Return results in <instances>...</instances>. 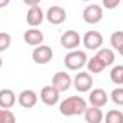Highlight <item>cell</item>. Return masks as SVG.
I'll use <instances>...</instances> for the list:
<instances>
[{
	"instance_id": "obj_1",
	"label": "cell",
	"mask_w": 123,
	"mask_h": 123,
	"mask_svg": "<svg viewBox=\"0 0 123 123\" xmlns=\"http://www.w3.org/2000/svg\"><path fill=\"white\" fill-rule=\"evenodd\" d=\"M87 109V105L83 97L80 96H70L62 100L59 110L63 116H80Z\"/></svg>"
},
{
	"instance_id": "obj_2",
	"label": "cell",
	"mask_w": 123,
	"mask_h": 123,
	"mask_svg": "<svg viewBox=\"0 0 123 123\" xmlns=\"http://www.w3.org/2000/svg\"><path fill=\"white\" fill-rule=\"evenodd\" d=\"M87 55L83 50H72L64 56V66L69 70H80L85 67V64L87 63Z\"/></svg>"
},
{
	"instance_id": "obj_3",
	"label": "cell",
	"mask_w": 123,
	"mask_h": 123,
	"mask_svg": "<svg viewBox=\"0 0 123 123\" xmlns=\"http://www.w3.org/2000/svg\"><path fill=\"white\" fill-rule=\"evenodd\" d=\"M31 59L37 64H47L53 59V50L50 46H46V44L36 46L31 53Z\"/></svg>"
},
{
	"instance_id": "obj_4",
	"label": "cell",
	"mask_w": 123,
	"mask_h": 123,
	"mask_svg": "<svg viewBox=\"0 0 123 123\" xmlns=\"http://www.w3.org/2000/svg\"><path fill=\"white\" fill-rule=\"evenodd\" d=\"M82 43L85 44L87 50H97L103 44V36L97 30H89L82 37Z\"/></svg>"
},
{
	"instance_id": "obj_5",
	"label": "cell",
	"mask_w": 123,
	"mask_h": 123,
	"mask_svg": "<svg viewBox=\"0 0 123 123\" xmlns=\"http://www.w3.org/2000/svg\"><path fill=\"white\" fill-rule=\"evenodd\" d=\"M73 86L77 92L80 93H86L89 90H92L93 87V77L90 73H86V72H80L74 76L73 79Z\"/></svg>"
},
{
	"instance_id": "obj_6",
	"label": "cell",
	"mask_w": 123,
	"mask_h": 123,
	"mask_svg": "<svg viewBox=\"0 0 123 123\" xmlns=\"http://www.w3.org/2000/svg\"><path fill=\"white\" fill-rule=\"evenodd\" d=\"M80 43H82V37L76 30H66L60 37V44L67 50L77 49Z\"/></svg>"
},
{
	"instance_id": "obj_7",
	"label": "cell",
	"mask_w": 123,
	"mask_h": 123,
	"mask_svg": "<svg viewBox=\"0 0 123 123\" xmlns=\"http://www.w3.org/2000/svg\"><path fill=\"white\" fill-rule=\"evenodd\" d=\"M40 100L46 105V106H55L59 103L60 100V92L57 89H55L52 85L44 86L40 90Z\"/></svg>"
},
{
	"instance_id": "obj_8",
	"label": "cell",
	"mask_w": 123,
	"mask_h": 123,
	"mask_svg": "<svg viewBox=\"0 0 123 123\" xmlns=\"http://www.w3.org/2000/svg\"><path fill=\"white\" fill-rule=\"evenodd\" d=\"M72 82H73V80H72L70 74L66 73V72H57V73H55L53 77H52V86H53L55 89H57L60 93L69 90L70 86H72Z\"/></svg>"
},
{
	"instance_id": "obj_9",
	"label": "cell",
	"mask_w": 123,
	"mask_h": 123,
	"mask_svg": "<svg viewBox=\"0 0 123 123\" xmlns=\"http://www.w3.org/2000/svg\"><path fill=\"white\" fill-rule=\"evenodd\" d=\"M103 19V9L97 4H89L83 10V20L89 25H96Z\"/></svg>"
},
{
	"instance_id": "obj_10",
	"label": "cell",
	"mask_w": 123,
	"mask_h": 123,
	"mask_svg": "<svg viewBox=\"0 0 123 123\" xmlns=\"http://www.w3.org/2000/svg\"><path fill=\"white\" fill-rule=\"evenodd\" d=\"M46 19L50 25H62L66 20V10L60 6H50L46 13Z\"/></svg>"
},
{
	"instance_id": "obj_11",
	"label": "cell",
	"mask_w": 123,
	"mask_h": 123,
	"mask_svg": "<svg viewBox=\"0 0 123 123\" xmlns=\"http://www.w3.org/2000/svg\"><path fill=\"white\" fill-rule=\"evenodd\" d=\"M44 13L42 10L40 6H31L30 9L27 10V14H26V22L27 25L31 27H36V26H40L44 20Z\"/></svg>"
},
{
	"instance_id": "obj_12",
	"label": "cell",
	"mask_w": 123,
	"mask_h": 123,
	"mask_svg": "<svg viewBox=\"0 0 123 123\" xmlns=\"http://www.w3.org/2000/svg\"><path fill=\"white\" fill-rule=\"evenodd\" d=\"M37 99H39V97H37V93L34 92V90L26 89V90L20 92L19 97H17V102H19V105H20L22 107H25V109H31V107L36 106Z\"/></svg>"
},
{
	"instance_id": "obj_13",
	"label": "cell",
	"mask_w": 123,
	"mask_h": 123,
	"mask_svg": "<svg viewBox=\"0 0 123 123\" xmlns=\"http://www.w3.org/2000/svg\"><path fill=\"white\" fill-rule=\"evenodd\" d=\"M89 102L94 107H103L107 103V93L105 92L103 89H100V87H96V89L90 90Z\"/></svg>"
},
{
	"instance_id": "obj_14",
	"label": "cell",
	"mask_w": 123,
	"mask_h": 123,
	"mask_svg": "<svg viewBox=\"0 0 123 123\" xmlns=\"http://www.w3.org/2000/svg\"><path fill=\"white\" fill-rule=\"evenodd\" d=\"M23 39H25V42H26L27 44L36 47V46H40V44L43 43L44 34H43V31L39 30V29H29V30L25 31Z\"/></svg>"
},
{
	"instance_id": "obj_15",
	"label": "cell",
	"mask_w": 123,
	"mask_h": 123,
	"mask_svg": "<svg viewBox=\"0 0 123 123\" xmlns=\"http://www.w3.org/2000/svg\"><path fill=\"white\" fill-rule=\"evenodd\" d=\"M16 103V93L12 89L0 90V109H10Z\"/></svg>"
},
{
	"instance_id": "obj_16",
	"label": "cell",
	"mask_w": 123,
	"mask_h": 123,
	"mask_svg": "<svg viewBox=\"0 0 123 123\" xmlns=\"http://www.w3.org/2000/svg\"><path fill=\"white\" fill-rule=\"evenodd\" d=\"M105 119V115L100 107L90 106L85 110V120L87 123H102Z\"/></svg>"
},
{
	"instance_id": "obj_17",
	"label": "cell",
	"mask_w": 123,
	"mask_h": 123,
	"mask_svg": "<svg viewBox=\"0 0 123 123\" xmlns=\"http://www.w3.org/2000/svg\"><path fill=\"white\" fill-rule=\"evenodd\" d=\"M86 66H87V70H89L90 73H96V74H97V73H102V72L106 69V64L100 60L96 55L87 60Z\"/></svg>"
},
{
	"instance_id": "obj_18",
	"label": "cell",
	"mask_w": 123,
	"mask_h": 123,
	"mask_svg": "<svg viewBox=\"0 0 123 123\" xmlns=\"http://www.w3.org/2000/svg\"><path fill=\"white\" fill-rule=\"evenodd\" d=\"M96 56L106 64V67L110 66V64H113V63H115V59H116L113 50H110V49H100V50L96 53Z\"/></svg>"
},
{
	"instance_id": "obj_19",
	"label": "cell",
	"mask_w": 123,
	"mask_h": 123,
	"mask_svg": "<svg viewBox=\"0 0 123 123\" xmlns=\"http://www.w3.org/2000/svg\"><path fill=\"white\" fill-rule=\"evenodd\" d=\"M105 123H123V113L117 109H112L105 115Z\"/></svg>"
},
{
	"instance_id": "obj_20",
	"label": "cell",
	"mask_w": 123,
	"mask_h": 123,
	"mask_svg": "<svg viewBox=\"0 0 123 123\" xmlns=\"http://www.w3.org/2000/svg\"><path fill=\"white\" fill-rule=\"evenodd\" d=\"M110 80L115 85H123V66H115L110 72Z\"/></svg>"
},
{
	"instance_id": "obj_21",
	"label": "cell",
	"mask_w": 123,
	"mask_h": 123,
	"mask_svg": "<svg viewBox=\"0 0 123 123\" xmlns=\"http://www.w3.org/2000/svg\"><path fill=\"white\" fill-rule=\"evenodd\" d=\"M110 44H112V47L115 50H119L123 46V31L122 30H117V31L112 33V36H110Z\"/></svg>"
},
{
	"instance_id": "obj_22",
	"label": "cell",
	"mask_w": 123,
	"mask_h": 123,
	"mask_svg": "<svg viewBox=\"0 0 123 123\" xmlns=\"http://www.w3.org/2000/svg\"><path fill=\"white\" fill-rule=\"evenodd\" d=\"M110 99L116 106H123V87H116L110 93Z\"/></svg>"
},
{
	"instance_id": "obj_23",
	"label": "cell",
	"mask_w": 123,
	"mask_h": 123,
	"mask_svg": "<svg viewBox=\"0 0 123 123\" xmlns=\"http://www.w3.org/2000/svg\"><path fill=\"white\" fill-rule=\"evenodd\" d=\"M12 44V36L9 33H4V31H0V53L7 50Z\"/></svg>"
},
{
	"instance_id": "obj_24",
	"label": "cell",
	"mask_w": 123,
	"mask_h": 123,
	"mask_svg": "<svg viewBox=\"0 0 123 123\" xmlns=\"http://www.w3.org/2000/svg\"><path fill=\"white\" fill-rule=\"evenodd\" d=\"M120 1H122V0H102V4H103L105 9L113 10V9H116V7L120 4Z\"/></svg>"
},
{
	"instance_id": "obj_25",
	"label": "cell",
	"mask_w": 123,
	"mask_h": 123,
	"mask_svg": "<svg viewBox=\"0 0 123 123\" xmlns=\"http://www.w3.org/2000/svg\"><path fill=\"white\" fill-rule=\"evenodd\" d=\"M3 123H16V116L13 115V112H12L10 109H4Z\"/></svg>"
},
{
	"instance_id": "obj_26",
	"label": "cell",
	"mask_w": 123,
	"mask_h": 123,
	"mask_svg": "<svg viewBox=\"0 0 123 123\" xmlns=\"http://www.w3.org/2000/svg\"><path fill=\"white\" fill-rule=\"evenodd\" d=\"M42 0H23V3L25 4H27V6H39V3H40Z\"/></svg>"
},
{
	"instance_id": "obj_27",
	"label": "cell",
	"mask_w": 123,
	"mask_h": 123,
	"mask_svg": "<svg viewBox=\"0 0 123 123\" xmlns=\"http://www.w3.org/2000/svg\"><path fill=\"white\" fill-rule=\"evenodd\" d=\"M9 3H10V0H0V9L6 7V6H7Z\"/></svg>"
},
{
	"instance_id": "obj_28",
	"label": "cell",
	"mask_w": 123,
	"mask_h": 123,
	"mask_svg": "<svg viewBox=\"0 0 123 123\" xmlns=\"http://www.w3.org/2000/svg\"><path fill=\"white\" fill-rule=\"evenodd\" d=\"M3 117H4V109H0V123H3Z\"/></svg>"
},
{
	"instance_id": "obj_29",
	"label": "cell",
	"mask_w": 123,
	"mask_h": 123,
	"mask_svg": "<svg viewBox=\"0 0 123 123\" xmlns=\"http://www.w3.org/2000/svg\"><path fill=\"white\" fill-rule=\"evenodd\" d=\"M117 52H119V55H120V56H123V46L119 49V50H117Z\"/></svg>"
},
{
	"instance_id": "obj_30",
	"label": "cell",
	"mask_w": 123,
	"mask_h": 123,
	"mask_svg": "<svg viewBox=\"0 0 123 123\" xmlns=\"http://www.w3.org/2000/svg\"><path fill=\"white\" fill-rule=\"evenodd\" d=\"M1 66H3V59H1V56H0V69H1Z\"/></svg>"
},
{
	"instance_id": "obj_31",
	"label": "cell",
	"mask_w": 123,
	"mask_h": 123,
	"mask_svg": "<svg viewBox=\"0 0 123 123\" xmlns=\"http://www.w3.org/2000/svg\"><path fill=\"white\" fill-rule=\"evenodd\" d=\"M82 1H90V0H82Z\"/></svg>"
}]
</instances>
